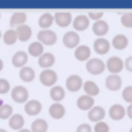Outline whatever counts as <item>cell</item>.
<instances>
[{
	"label": "cell",
	"mask_w": 132,
	"mask_h": 132,
	"mask_svg": "<svg viewBox=\"0 0 132 132\" xmlns=\"http://www.w3.org/2000/svg\"><path fill=\"white\" fill-rule=\"evenodd\" d=\"M12 98L19 104H26L29 101V89L23 85H16L12 89Z\"/></svg>",
	"instance_id": "8992f818"
},
{
	"label": "cell",
	"mask_w": 132,
	"mask_h": 132,
	"mask_svg": "<svg viewBox=\"0 0 132 132\" xmlns=\"http://www.w3.org/2000/svg\"><path fill=\"white\" fill-rule=\"evenodd\" d=\"M111 48V41L106 40L105 37H97L94 41V51L97 54H106Z\"/></svg>",
	"instance_id": "9c48e42d"
},
{
	"label": "cell",
	"mask_w": 132,
	"mask_h": 132,
	"mask_svg": "<svg viewBox=\"0 0 132 132\" xmlns=\"http://www.w3.org/2000/svg\"><path fill=\"white\" fill-rule=\"evenodd\" d=\"M37 41H40L41 44H46V46H53V44H55V41H57V33L53 31L51 29L48 30H40V31L37 33Z\"/></svg>",
	"instance_id": "3957f363"
},
{
	"label": "cell",
	"mask_w": 132,
	"mask_h": 132,
	"mask_svg": "<svg viewBox=\"0 0 132 132\" xmlns=\"http://www.w3.org/2000/svg\"><path fill=\"white\" fill-rule=\"evenodd\" d=\"M65 97V89L61 85H54L50 88V98H51L54 102H61Z\"/></svg>",
	"instance_id": "4316f807"
},
{
	"label": "cell",
	"mask_w": 132,
	"mask_h": 132,
	"mask_svg": "<svg viewBox=\"0 0 132 132\" xmlns=\"http://www.w3.org/2000/svg\"><path fill=\"white\" fill-rule=\"evenodd\" d=\"M88 19L89 20H94V21H98V20H102V16H104V12L102 10H89L88 12Z\"/></svg>",
	"instance_id": "836d02e7"
},
{
	"label": "cell",
	"mask_w": 132,
	"mask_h": 132,
	"mask_svg": "<svg viewBox=\"0 0 132 132\" xmlns=\"http://www.w3.org/2000/svg\"><path fill=\"white\" fill-rule=\"evenodd\" d=\"M92 131H94V128L87 122L80 123V125L77 126V132H92Z\"/></svg>",
	"instance_id": "74e56055"
},
{
	"label": "cell",
	"mask_w": 132,
	"mask_h": 132,
	"mask_svg": "<svg viewBox=\"0 0 132 132\" xmlns=\"http://www.w3.org/2000/svg\"><path fill=\"white\" fill-rule=\"evenodd\" d=\"M82 85H84L82 78H81L80 75H77V74L70 75V77L65 80V88L68 89V91H71V92H75V91H78V89H81Z\"/></svg>",
	"instance_id": "ba28073f"
},
{
	"label": "cell",
	"mask_w": 132,
	"mask_h": 132,
	"mask_svg": "<svg viewBox=\"0 0 132 132\" xmlns=\"http://www.w3.org/2000/svg\"><path fill=\"white\" fill-rule=\"evenodd\" d=\"M74 55L78 61H88L91 58V48L87 44H80L74 50Z\"/></svg>",
	"instance_id": "2e32d148"
},
{
	"label": "cell",
	"mask_w": 132,
	"mask_h": 132,
	"mask_svg": "<svg viewBox=\"0 0 132 132\" xmlns=\"http://www.w3.org/2000/svg\"><path fill=\"white\" fill-rule=\"evenodd\" d=\"M80 34H78L77 31H67L65 34L63 36V43L64 46L67 47V48H77L78 46H80Z\"/></svg>",
	"instance_id": "5b68a950"
},
{
	"label": "cell",
	"mask_w": 132,
	"mask_h": 132,
	"mask_svg": "<svg viewBox=\"0 0 132 132\" xmlns=\"http://www.w3.org/2000/svg\"><path fill=\"white\" fill-rule=\"evenodd\" d=\"M85 68H87V71H88L89 74H92V75H100V74H102V72L106 70V67H105V63H104L101 58H98V57H91L88 61H87Z\"/></svg>",
	"instance_id": "6da1fadb"
},
{
	"label": "cell",
	"mask_w": 132,
	"mask_h": 132,
	"mask_svg": "<svg viewBox=\"0 0 132 132\" xmlns=\"http://www.w3.org/2000/svg\"><path fill=\"white\" fill-rule=\"evenodd\" d=\"M109 31V24L106 23L105 20H98V21H94L92 24V33L98 37H104L106 33Z\"/></svg>",
	"instance_id": "ffe728a7"
},
{
	"label": "cell",
	"mask_w": 132,
	"mask_h": 132,
	"mask_svg": "<svg viewBox=\"0 0 132 132\" xmlns=\"http://www.w3.org/2000/svg\"><path fill=\"white\" fill-rule=\"evenodd\" d=\"M108 114H109V118H111V119L119 121V119H122V118L126 115V108H123L121 104H114V105L109 106Z\"/></svg>",
	"instance_id": "9a60e30c"
},
{
	"label": "cell",
	"mask_w": 132,
	"mask_h": 132,
	"mask_svg": "<svg viewBox=\"0 0 132 132\" xmlns=\"http://www.w3.org/2000/svg\"><path fill=\"white\" fill-rule=\"evenodd\" d=\"M48 129V122H47L44 118H37L31 122V128L30 131L31 132H47Z\"/></svg>",
	"instance_id": "f1b7e54d"
},
{
	"label": "cell",
	"mask_w": 132,
	"mask_h": 132,
	"mask_svg": "<svg viewBox=\"0 0 132 132\" xmlns=\"http://www.w3.org/2000/svg\"><path fill=\"white\" fill-rule=\"evenodd\" d=\"M2 37H3V34H2V31H0V38H2Z\"/></svg>",
	"instance_id": "ee69618b"
},
{
	"label": "cell",
	"mask_w": 132,
	"mask_h": 132,
	"mask_svg": "<svg viewBox=\"0 0 132 132\" xmlns=\"http://www.w3.org/2000/svg\"><path fill=\"white\" fill-rule=\"evenodd\" d=\"M105 67H106V70H108L111 74H117V75L125 68V65H123V60L119 58L118 55H112V57H109L108 60H106V63H105Z\"/></svg>",
	"instance_id": "7a4b0ae2"
},
{
	"label": "cell",
	"mask_w": 132,
	"mask_h": 132,
	"mask_svg": "<svg viewBox=\"0 0 132 132\" xmlns=\"http://www.w3.org/2000/svg\"><path fill=\"white\" fill-rule=\"evenodd\" d=\"M16 33H17V40L19 41H29L30 37L33 34V30L29 24H23V26H19L16 29Z\"/></svg>",
	"instance_id": "603a6c76"
},
{
	"label": "cell",
	"mask_w": 132,
	"mask_h": 132,
	"mask_svg": "<svg viewBox=\"0 0 132 132\" xmlns=\"http://www.w3.org/2000/svg\"><path fill=\"white\" fill-rule=\"evenodd\" d=\"M105 109L102 108L101 105H94L91 109L88 111V119L92 121V122H101V121H104V118H105Z\"/></svg>",
	"instance_id": "8fae6325"
},
{
	"label": "cell",
	"mask_w": 132,
	"mask_h": 132,
	"mask_svg": "<svg viewBox=\"0 0 132 132\" xmlns=\"http://www.w3.org/2000/svg\"><path fill=\"white\" fill-rule=\"evenodd\" d=\"M89 26V19L87 14H78L72 19V27H74L75 31H82L87 30Z\"/></svg>",
	"instance_id": "7c38bea8"
},
{
	"label": "cell",
	"mask_w": 132,
	"mask_h": 132,
	"mask_svg": "<svg viewBox=\"0 0 132 132\" xmlns=\"http://www.w3.org/2000/svg\"><path fill=\"white\" fill-rule=\"evenodd\" d=\"M82 89H84V94L89 95V97L94 98L95 95L100 94V87L95 81L92 80H88V81H84V85H82Z\"/></svg>",
	"instance_id": "cb8c5ba5"
},
{
	"label": "cell",
	"mask_w": 132,
	"mask_h": 132,
	"mask_svg": "<svg viewBox=\"0 0 132 132\" xmlns=\"http://www.w3.org/2000/svg\"><path fill=\"white\" fill-rule=\"evenodd\" d=\"M77 106L82 111H89L94 106V98L87 94H82L77 98Z\"/></svg>",
	"instance_id": "44dd1931"
},
{
	"label": "cell",
	"mask_w": 132,
	"mask_h": 132,
	"mask_svg": "<svg viewBox=\"0 0 132 132\" xmlns=\"http://www.w3.org/2000/svg\"><path fill=\"white\" fill-rule=\"evenodd\" d=\"M54 23H57V26L60 27H67L70 24H72V14L70 12L61 10V12L54 13Z\"/></svg>",
	"instance_id": "52a82bcc"
},
{
	"label": "cell",
	"mask_w": 132,
	"mask_h": 132,
	"mask_svg": "<svg viewBox=\"0 0 132 132\" xmlns=\"http://www.w3.org/2000/svg\"><path fill=\"white\" fill-rule=\"evenodd\" d=\"M10 91V82L6 78H0V94H7Z\"/></svg>",
	"instance_id": "8d00e7d4"
},
{
	"label": "cell",
	"mask_w": 132,
	"mask_h": 132,
	"mask_svg": "<svg viewBox=\"0 0 132 132\" xmlns=\"http://www.w3.org/2000/svg\"><path fill=\"white\" fill-rule=\"evenodd\" d=\"M126 115H128V117L132 119V104H129L128 108H126Z\"/></svg>",
	"instance_id": "ab89813d"
},
{
	"label": "cell",
	"mask_w": 132,
	"mask_h": 132,
	"mask_svg": "<svg viewBox=\"0 0 132 132\" xmlns=\"http://www.w3.org/2000/svg\"><path fill=\"white\" fill-rule=\"evenodd\" d=\"M48 114L51 118L54 119H61V118L65 115V106L61 102H53L48 108Z\"/></svg>",
	"instance_id": "e0dca14e"
},
{
	"label": "cell",
	"mask_w": 132,
	"mask_h": 132,
	"mask_svg": "<svg viewBox=\"0 0 132 132\" xmlns=\"http://www.w3.org/2000/svg\"><path fill=\"white\" fill-rule=\"evenodd\" d=\"M9 126L14 131H20L24 128V117L21 114H13L9 118Z\"/></svg>",
	"instance_id": "d4e9b609"
},
{
	"label": "cell",
	"mask_w": 132,
	"mask_h": 132,
	"mask_svg": "<svg viewBox=\"0 0 132 132\" xmlns=\"http://www.w3.org/2000/svg\"><path fill=\"white\" fill-rule=\"evenodd\" d=\"M0 132H7V131H6L4 128H0Z\"/></svg>",
	"instance_id": "7bdbcfd3"
},
{
	"label": "cell",
	"mask_w": 132,
	"mask_h": 132,
	"mask_svg": "<svg viewBox=\"0 0 132 132\" xmlns=\"http://www.w3.org/2000/svg\"><path fill=\"white\" fill-rule=\"evenodd\" d=\"M94 132H109V125L104 121L101 122H97L94 126Z\"/></svg>",
	"instance_id": "d590c367"
},
{
	"label": "cell",
	"mask_w": 132,
	"mask_h": 132,
	"mask_svg": "<svg viewBox=\"0 0 132 132\" xmlns=\"http://www.w3.org/2000/svg\"><path fill=\"white\" fill-rule=\"evenodd\" d=\"M43 109V104L38 100H29L24 104V111L27 115H38Z\"/></svg>",
	"instance_id": "4fadbf2b"
},
{
	"label": "cell",
	"mask_w": 132,
	"mask_h": 132,
	"mask_svg": "<svg viewBox=\"0 0 132 132\" xmlns=\"http://www.w3.org/2000/svg\"><path fill=\"white\" fill-rule=\"evenodd\" d=\"M26 20H27V14L24 12H14L10 17V26H12V29L16 30L19 26L26 24Z\"/></svg>",
	"instance_id": "7402d4cb"
},
{
	"label": "cell",
	"mask_w": 132,
	"mask_h": 132,
	"mask_svg": "<svg viewBox=\"0 0 132 132\" xmlns=\"http://www.w3.org/2000/svg\"><path fill=\"white\" fill-rule=\"evenodd\" d=\"M3 67H4V63H3V60H2V58H0V71H2V70H3Z\"/></svg>",
	"instance_id": "b9f144b4"
},
{
	"label": "cell",
	"mask_w": 132,
	"mask_h": 132,
	"mask_svg": "<svg viewBox=\"0 0 132 132\" xmlns=\"http://www.w3.org/2000/svg\"><path fill=\"white\" fill-rule=\"evenodd\" d=\"M129 132H132V128H131V131H129Z\"/></svg>",
	"instance_id": "f6af8a7d"
},
{
	"label": "cell",
	"mask_w": 132,
	"mask_h": 132,
	"mask_svg": "<svg viewBox=\"0 0 132 132\" xmlns=\"http://www.w3.org/2000/svg\"><path fill=\"white\" fill-rule=\"evenodd\" d=\"M57 80H58L57 72L53 68L43 70V71L40 72V82L46 87H54L55 82H57Z\"/></svg>",
	"instance_id": "277c9868"
},
{
	"label": "cell",
	"mask_w": 132,
	"mask_h": 132,
	"mask_svg": "<svg viewBox=\"0 0 132 132\" xmlns=\"http://www.w3.org/2000/svg\"><path fill=\"white\" fill-rule=\"evenodd\" d=\"M13 115V106L10 104H4L0 106V119H7Z\"/></svg>",
	"instance_id": "1f68e13d"
},
{
	"label": "cell",
	"mask_w": 132,
	"mask_h": 132,
	"mask_svg": "<svg viewBox=\"0 0 132 132\" xmlns=\"http://www.w3.org/2000/svg\"><path fill=\"white\" fill-rule=\"evenodd\" d=\"M55 63V57L53 53H44L38 57V65L41 67L43 70H48L54 65Z\"/></svg>",
	"instance_id": "d6986e66"
},
{
	"label": "cell",
	"mask_w": 132,
	"mask_h": 132,
	"mask_svg": "<svg viewBox=\"0 0 132 132\" xmlns=\"http://www.w3.org/2000/svg\"><path fill=\"white\" fill-rule=\"evenodd\" d=\"M121 23L126 29H132V12H123L121 14Z\"/></svg>",
	"instance_id": "d6a6232c"
},
{
	"label": "cell",
	"mask_w": 132,
	"mask_h": 132,
	"mask_svg": "<svg viewBox=\"0 0 132 132\" xmlns=\"http://www.w3.org/2000/svg\"><path fill=\"white\" fill-rule=\"evenodd\" d=\"M17 132H31L29 128H23V129H20V131H17Z\"/></svg>",
	"instance_id": "60d3db41"
},
{
	"label": "cell",
	"mask_w": 132,
	"mask_h": 132,
	"mask_svg": "<svg viewBox=\"0 0 132 132\" xmlns=\"http://www.w3.org/2000/svg\"><path fill=\"white\" fill-rule=\"evenodd\" d=\"M105 87L109 91H118L122 87V78L117 74H109L105 78Z\"/></svg>",
	"instance_id": "5bb4252c"
},
{
	"label": "cell",
	"mask_w": 132,
	"mask_h": 132,
	"mask_svg": "<svg viewBox=\"0 0 132 132\" xmlns=\"http://www.w3.org/2000/svg\"><path fill=\"white\" fill-rule=\"evenodd\" d=\"M128 44H129L128 36L122 34V33H119V34H115L114 38H112V41H111V46L114 47V48H117V50H123V48H126V47H128Z\"/></svg>",
	"instance_id": "ac0fdd59"
},
{
	"label": "cell",
	"mask_w": 132,
	"mask_h": 132,
	"mask_svg": "<svg viewBox=\"0 0 132 132\" xmlns=\"http://www.w3.org/2000/svg\"><path fill=\"white\" fill-rule=\"evenodd\" d=\"M122 100L128 104H132V85H128L122 89Z\"/></svg>",
	"instance_id": "e575fe53"
},
{
	"label": "cell",
	"mask_w": 132,
	"mask_h": 132,
	"mask_svg": "<svg viewBox=\"0 0 132 132\" xmlns=\"http://www.w3.org/2000/svg\"><path fill=\"white\" fill-rule=\"evenodd\" d=\"M2 38H3L4 44H7V46H13V44L17 41V33H16L14 29L10 27L9 30H6V31L3 33V37Z\"/></svg>",
	"instance_id": "4dcf8cb0"
},
{
	"label": "cell",
	"mask_w": 132,
	"mask_h": 132,
	"mask_svg": "<svg viewBox=\"0 0 132 132\" xmlns=\"http://www.w3.org/2000/svg\"><path fill=\"white\" fill-rule=\"evenodd\" d=\"M53 23H54V14H51L50 12H44L38 17V26L41 27V30H48Z\"/></svg>",
	"instance_id": "484cf974"
},
{
	"label": "cell",
	"mask_w": 132,
	"mask_h": 132,
	"mask_svg": "<svg viewBox=\"0 0 132 132\" xmlns=\"http://www.w3.org/2000/svg\"><path fill=\"white\" fill-rule=\"evenodd\" d=\"M0 17H2V14H0Z\"/></svg>",
	"instance_id": "bcb514c9"
},
{
	"label": "cell",
	"mask_w": 132,
	"mask_h": 132,
	"mask_svg": "<svg viewBox=\"0 0 132 132\" xmlns=\"http://www.w3.org/2000/svg\"><path fill=\"white\" fill-rule=\"evenodd\" d=\"M19 77H20V80L24 81V82H31V81L34 80V77H36V71H34V68L26 65V67H23V68H20Z\"/></svg>",
	"instance_id": "83f0119b"
},
{
	"label": "cell",
	"mask_w": 132,
	"mask_h": 132,
	"mask_svg": "<svg viewBox=\"0 0 132 132\" xmlns=\"http://www.w3.org/2000/svg\"><path fill=\"white\" fill-rule=\"evenodd\" d=\"M27 61H29V53H26L24 50H19V51H16L14 54H13V57H12L13 65L17 67V68H23V67H26Z\"/></svg>",
	"instance_id": "30bf717a"
},
{
	"label": "cell",
	"mask_w": 132,
	"mask_h": 132,
	"mask_svg": "<svg viewBox=\"0 0 132 132\" xmlns=\"http://www.w3.org/2000/svg\"><path fill=\"white\" fill-rule=\"evenodd\" d=\"M29 54L33 57H40L41 54H44V46L40 41H33L29 46Z\"/></svg>",
	"instance_id": "f546056e"
},
{
	"label": "cell",
	"mask_w": 132,
	"mask_h": 132,
	"mask_svg": "<svg viewBox=\"0 0 132 132\" xmlns=\"http://www.w3.org/2000/svg\"><path fill=\"white\" fill-rule=\"evenodd\" d=\"M123 65H125V68L128 70V71L132 72V55H129V57H126L125 60H123Z\"/></svg>",
	"instance_id": "f35d334b"
}]
</instances>
